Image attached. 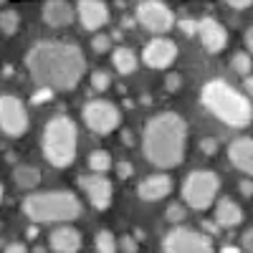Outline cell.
I'll return each instance as SVG.
<instances>
[{
  "label": "cell",
  "mask_w": 253,
  "mask_h": 253,
  "mask_svg": "<svg viewBox=\"0 0 253 253\" xmlns=\"http://www.w3.org/2000/svg\"><path fill=\"white\" fill-rule=\"evenodd\" d=\"M228 160L236 170L246 172L253 180V139L251 137H238L228 147Z\"/></svg>",
  "instance_id": "16"
},
{
  "label": "cell",
  "mask_w": 253,
  "mask_h": 253,
  "mask_svg": "<svg viewBox=\"0 0 253 253\" xmlns=\"http://www.w3.org/2000/svg\"><path fill=\"white\" fill-rule=\"evenodd\" d=\"M228 5L233 8V10H246V8H251L253 3H251V0H230Z\"/></svg>",
  "instance_id": "34"
},
{
  "label": "cell",
  "mask_w": 253,
  "mask_h": 253,
  "mask_svg": "<svg viewBox=\"0 0 253 253\" xmlns=\"http://www.w3.org/2000/svg\"><path fill=\"white\" fill-rule=\"evenodd\" d=\"M81 114H84L86 126L91 132H96V134H109V132H114L117 126L122 124L119 107L112 104V101H107V99H91V101H86V104H84V109H81Z\"/></svg>",
  "instance_id": "7"
},
{
  "label": "cell",
  "mask_w": 253,
  "mask_h": 253,
  "mask_svg": "<svg viewBox=\"0 0 253 253\" xmlns=\"http://www.w3.org/2000/svg\"><path fill=\"white\" fill-rule=\"evenodd\" d=\"M172 193V177L170 175H150V177H144L137 187V195L144 200V203H157L162 198H167Z\"/></svg>",
  "instance_id": "15"
},
{
  "label": "cell",
  "mask_w": 253,
  "mask_h": 253,
  "mask_svg": "<svg viewBox=\"0 0 253 253\" xmlns=\"http://www.w3.org/2000/svg\"><path fill=\"white\" fill-rule=\"evenodd\" d=\"M13 177H15V185L18 187L31 190V187H36L41 182V170H38V167H33V165H18Z\"/></svg>",
  "instance_id": "21"
},
{
  "label": "cell",
  "mask_w": 253,
  "mask_h": 253,
  "mask_svg": "<svg viewBox=\"0 0 253 253\" xmlns=\"http://www.w3.org/2000/svg\"><path fill=\"white\" fill-rule=\"evenodd\" d=\"M246 48H248L246 53L251 56V53H253V26H251V28L246 31Z\"/></svg>",
  "instance_id": "37"
},
{
  "label": "cell",
  "mask_w": 253,
  "mask_h": 253,
  "mask_svg": "<svg viewBox=\"0 0 253 253\" xmlns=\"http://www.w3.org/2000/svg\"><path fill=\"white\" fill-rule=\"evenodd\" d=\"M167 220H170V223H180L182 218H185V208L180 205V203H172L170 208H167Z\"/></svg>",
  "instance_id": "28"
},
{
  "label": "cell",
  "mask_w": 253,
  "mask_h": 253,
  "mask_svg": "<svg viewBox=\"0 0 253 253\" xmlns=\"http://www.w3.org/2000/svg\"><path fill=\"white\" fill-rule=\"evenodd\" d=\"M112 63H114V69H117L122 76L137 71V56H134L132 48H126V46L114 48V53H112Z\"/></svg>",
  "instance_id": "20"
},
{
  "label": "cell",
  "mask_w": 253,
  "mask_h": 253,
  "mask_svg": "<svg viewBox=\"0 0 253 253\" xmlns=\"http://www.w3.org/2000/svg\"><path fill=\"white\" fill-rule=\"evenodd\" d=\"M109 84H112V79H109L107 71H94V74H91V86H94L96 91H107Z\"/></svg>",
  "instance_id": "27"
},
{
  "label": "cell",
  "mask_w": 253,
  "mask_h": 253,
  "mask_svg": "<svg viewBox=\"0 0 253 253\" xmlns=\"http://www.w3.org/2000/svg\"><path fill=\"white\" fill-rule=\"evenodd\" d=\"M246 91L253 96V76H248V79H246Z\"/></svg>",
  "instance_id": "40"
},
{
  "label": "cell",
  "mask_w": 253,
  "mask_h": 253,
  "mask_svg": "<svg viewBox=\"0 0 253 253\" xmlns=\"http://www.w3.org/2000/svg\"><path fill=\"white\" fill-rule=\"evenodd\" d=\"M5 253H28V248H26L23 243H10V246L5 248Z\"/></svg>",
  "instance_id": "36"
},
{
  "label": "cell",
  "mask_w": 253,
  "mask_h": 253,
  "mask_svg": "<svg viewBox=\"0 0 253 253\" xmlns=\"http://www.w3.org/2000/svg\"><path fill=\"white\" fill-rule=\"evenodd\" d=\"M137 23L142 28H147L150 33H165L170 31L175 23V13L167 8L160 0H142L137 5Z\"/></svg>",
  "instance_id": "10"
},
{
  "label": "cell",
  "mask_w": 253,
  "mask_h": 253,
  "mask_svg": "<svg viewBox=\"0 0 253 253\" xmlns=\"http://www.w3.org/2000/svg\"><path fill=\"white\" fill-rule=\"evenodd\" d=\"M200 101L210 114L228 126H248L253 119V107L248 96L236 86H230L225 79L208 81L200 91Z\"/></svg>",
  "instance_id": "3"
},
{
  "label": "cell",
  "mask_w": 253,
  "mask_h": 253,
  "mask_svg": "<svg viewBox=\"0 0 253 253\" xmlns=\"http://www.w3.org/2000/svg\"><path fill=\"white\" fill-rule=\"evenodd\" d=\"M134 172V167H132V162H119L117 165V175L122 177V180H126V177H129Z\"/></svg>",
  "instance_id": "32"
},
{
  "label": "cell",
  "mask_w": 253,
  "mask_h": 253,
  "mask_svg": "<svg viewBox=\"0 0 253 253\" xmlns=\"http://www.w3.org/2000/svg\"><path fill=\"white\" fill-rule=\"evenodd\" d=\"M20 26V15L18 10L8 8V10H0V33H5V36H13Z\"/></svg>",
  "instance_id": "25"
},
{
  "label": "cell",
  "mask_w": 253,
  "mask_h": 253,
  "mask_svg": "<svg viewBox=\"0 0 253 253\" xmlns=\"http://www.w3.org/2000/svg\"><path fill=\"white\" fill-rule=\"evenodd\" d=\"M31 81L43 91H71L86 74V56L76 43L66 41H38L26 53Z\"/></svg>",
  "instance_id": "1"
},
{
  "label": "cell",
  "mask_w": 253,
  "mask_h": 253,
  "mask_svg": "<svg viewBox=\"0 0 253 253\" xmlns=\"http://www.w3.org/2000/svg\"><path fill=\"white\" fill-rule=\"evenodd\" d=\"M3 195H5V190H3V182H0V203H3Z\"/></svg>",
  "instance_id": "42"
},
{
  "label": "cell",
  "mask_w": 253,
  "mask_h": 253,
  "mask_svg": "<svg viewBox=\"0 0 253 253\" xmlns=\"http://www.w3.org/2000/svg\"><path fill=\"white\" fill-rule=\"evenodd\" d=\"M112 167V155L107 150H94L89 155V170L91 175H104Z\"/></svg>",
  "instance_id": "22"
},
{
  "label": "cell",
  "mask_w": 253,
  "mask_h": 253,
  "mask_svg": "<svg viewBox=\"0 0 253 253\" xmlns=\"http://www.w3.org/2000/svg\"><path fill=\"white\" fill-rule=\"evenodd\" d=\"M0 129L13 139L23 137L28 132V109L18 96H10V94L0 96Z\"/></svg>",
  "instance_id": "9"
},
{
  "label": "cell",
  "mask_w": 253,
  "mask_h": 253,
  "mask_svg": "<svg viewBox=\"0 0 253 253\" xmlns=\"http://www.w3.org/2000/svg\"><path fill=\"white\" fill-rule=\"evenodd\" d=\"M230 69H233L236 74H241V76H251V71H253V56H248L246 51H238V53H233V58H230Z\"/></svg>",
  "instance_id": "24"
},
{
  "label": "cell",
  "mask_w": 253,
  "mask_h": 253,
  "mask_svg": "<svg viewBox=\"0 0 253 253\" xmlns=\"http://www.w3.org/2000/svg\"><path fill=\"white\" fill-rule=\"evenodd\" d=\"M220 193V177L213 170H195L182 182V200L193 210H208Z\"/></svg>",
  "instance_id": "6"
},
{
  "label": "cell",
  "mask_w": 253,
  "mask_h": 253,
  "mask_svg": "<svg viewBox=\"0 0 253 253\" xmlns=\"http://www.w3.org/2000/svg\"><path fill=\"white\" fill-rule=\"evenodd\" d=\"M76 13L81 18V26L86 31H99L109 20V5L101 3V0H81L76 5Z\"/></svg>",
  "instance_id": "14"
},
{
  "label": "cell",
  "mask_w": 253,
  "mask_h": 253,
  "mask_svg": "<svg viewBox=\"0 0 253 253\" xmlns=\"http://www.w3.org/2000/svg\"><path fill=\"white\" fill-rule=\"evenodd\" d=\"M243 223V210L238 203H233L230 198L218 200L215 205V225L218 228H236Z\"/></svg>",
  "instance_id": "19"
},
{
  "label": "cell",
  "mask_w": 253,
  "mask_h": 253,
  "mask_svg": "<svg viewBox=\"0 0 253 253\" xmlns=\"http://www.w3.org/2000/svg\"><path fill=\"white\" fill-rule=\"evenodd\" d=\"M205 228H208V230H213V236H215L218 230H220V228H218V225H213V223H205Z\"/></svg>",
  "instance_id": "41"
},
{
  "label": "cell",
  "mask_w": 253,
  "mask_h": 253,
  "mask_svg": "<svg viewBox=\"0 0 253 253\" xmlns=\"http://www.w3.org/2000/svg\"><path fill=\"white\" fill-rule=\"evenodd\" d=\"M81 233L71 225H61L51 233V248L56 253H79L81 251Z\"/></svg>",
  "instance_id": "18"
},
{
  "label": "cell",
  "mask_w": 253,
  "mask_h": 253,
  "mask_svg": "<svg viewBox=\"0 0 253 253\" xmlns=\"http://www.w3.org/2000/svg\"><path fill=\"white\" fill-rule=\"evenodd\" d=\"M200 150H203L205 155H215V152H218V139H213V137L203 139V142H200Z\"/></svg>",
  "instance_id": "31"
},
{
  "label": "cell",
  "mask_w": 253,
  "mask_h": 253,
  "mask_svg": "<svg viewBox=\"0 0 253 253\" xmlns=\"http://www.w3.org/2000/svg\"><path fill=\"white\" fill-rule=\"evenodd\" d=\"M142 58L152 69H170L177 58V43L165 36H157L142 48Z\"/></svg>",
  "instance_id": "11"
},
{
  "label": "cell",
  "mask_w": 253,
  "mask_h": 253,
  "mask_svg": "<svg viewBox=\"0 0 253 253\" xmlns=\"http://www.w3.org/2000/svg\"><path fill=\"white\" fill-rule=\"evenodd\" d=\"M180 31H182L185 36H195V33H198V20H190V18L180 20Z\"/></svg>",
  "instance_id": "29"
},
{
  "label": "cell",
  "mask_w": 253,
  "mask_h": 253,
  "mask_svg": "<svg viewBox=\"0 0 253 253\" xmlns=\"http://www.w3.org/2000/svg\"><path fill=\"white\" fill-rule=\"evenodd\" d=\"M220 253H241V248H238V246H223Z\"/></svg>",
  "instance_id": "39"
},
{
  "label": "cell",
  "mask_w": 253,
  "mask_h": 253,
  "mask_svg": "<svg viewBox=\"0 0 253 253\" xmlns=\"http://www.w3.org/2000/svg\"><path fill=\"white\" fill-rule=\"evenodd\" d=\"M23 213L33 223H71L81 215V200L69 190L36 193L23 200Z\"/></svg>",
  "instance_id": "4"
},
{
  "label": "cell",
  "mask_w": 253,
  "mask_h": 253,
  "mask_svg": "<svg viewBox=\"0 0 253 253\" xmlns=\"http://www.w3.org/2000/svg\"><path fill=\"white\" fill-rule=\"evenodd\" d=\"M91 51H96V53H107V51H112V38H109V36H104V33H96V36L91 38Z\"/></svg>",
  "instance_id": "26"
},
{
  "label": "cell",
  "mask_w": 253,
  "mask_h": 253,
  "mask_svg": "<svg viewBox=\"0 0 253 253\" xmlns=\"http://www.w3.org/2000/svg\"><path fill=\"white\" fill-rule=\"evenodd\" d=\"M187 150V122L175 112H162L144 124L142 152L144 160L160 167L172 170L185 160Z\"/></svg>",
  "instance_id": "2"
},
{
  "label": "cell",
  "mask_w": 253,
  "mask_h": 253,
  "mask_svg": "<svg viewBox=\"0 0 253 253\" xmlns=\"http://www.w3.org/2000/svg\"><path fill=\"white\" fill-rule=\"evenodd\" d=\"M119 248H122L124 253H137V248H139V246H137V241H134L132 236H124V238L119 241Z\"/></svg>",
  "instance_id": "30"
},
{
  "label": "cell",
  "mask_w": 253,
  "mask_h": 253,
  "mask_svg": "<svg viewBox=\"0 0 253 253\" xmlns=\"http://www.w3.org/2000/svg\"><path fill=\"white\" fill-rule=\"evenodd\" d=\"M74 15H76V8L63 3V0H51V3L43 5V20L51 26V28H66L74 23Z\"/></svg>",
  "instance_id": "17"
},
{
  "label": "cell",
  "mask_w": 253,
  "mask_h": 253,
  "mask_svg": "<svg viewBox=\"0 0 253 253\" xmlns=\"http://www.w3.org/2000/svg\"><path fill=\"white\" fill-rule=\"evenodd\" d=\"M167 89H170V91H177V89H180V76H177V74L167 76Z\"/></svg>",
  "instance_id": "35"
},
{
  "label": "cell",
  "mask_w": 253,
  "mask_h": 253,
  "mask_svg": "<svg viewBox=\"0 0 253 253\" xmlns=\"http://www.w3.org/2000/svg\"><path fill=\"white\" fill-rule=\"evenodd\" d=\"M241 193H243L246 198L253 195V182H251V180H243V182H241Z\"/></svg>",
  "instance_id": "38"
},
{
  "label": "cell",
  "mask_w": 253,
  "mask_h": 253,
  "mask_svg": "<svg viewBox=\"0 0 253 253\" xmlns=\"http://www.w3.org/2000/svg\"><path fill=\"white\" fill-rule=\"evenodd\" d=\"M198 36L203 41V48L208 53H220L228 46V31L220 20L215 18H203L198 20Z\"/></svg>",
  "instance_id": "12"
},
{
  "label": "cell",
  "mask_w": 253,
  "mask_h": 253,
  "mask_svg": "<svg viewBox=\"0 0 253 253\" xmlns=\"http://www.w3.org/2000/svg\"><path fill=\"white\" fill-rule=\"evenodd\" d=\"M33 253H46V251H43V248H36V251H33Z\"/></svg>",
  "instance_id": "43"
},
{
  "label": "cell",
  "mask_w": 253,
  "mask_h": 253,
  "mask_svg": "<svg viewBox=\"0 0 253 253\" xmlns=\"http://www.w3.org/2000/svg\"><path fill=\"white\" fill-rule=\"evenodd\" d=\"M81 187H84V193H86L89 203L96 208V210H107L112 205V182L104 177V175H86V177H81L79 180Z\"/></svg>",
  "instance_id": "13"
},
{
  "label": "cell",
  "mask_w": 253,
  "mask_h": 253,
  "mask_svg": "<svg viewBox=\"0 0 253 253\" xmlns=\"http://www.w3.org/2000/svg\"><path fill=\"white\" fill-rule=\"evenodd\" d=\"M76 147H79V132L76 124L69 117H53L43 126V157L53 167H69L76 160Z\"/></svg>",
  "instance_id": "5"
},
{
  "label": "cell",
  "mask_w": 253,
  "mask_h": 253,
  "mask_svg": "<svg viewBox=\"0 0 253 253\" xmlns=\"http://www.w3.org/2000/svg\"><path fill=\"white\" fill-rule=\"evenodd\" d=\"M94 243H96L99 253H117L119 251V241H117V236L112 233V230H99Z\"/></svg>",
  "instance_id": "23"
},
{
  "label": "cell",
  "mask_w": 253,
  "mask_h": 253,
  "mask_svg": "<svg viewBox=\"0 0 253 253\" xmlns=\"http://www.w3.org/2000/svg\"><path fill=\"white\" fill-rule=\"evenodd\" d=\"M241 248L246 253H253V228H248L246 233H243V241H241Z\"/></svg>",
  "instance_id": "33"
},
{
  "label": "cell",
  "mask_w": 253,
  "mask_h": 253,
  "mask_svg": "<svg viewBox=\"0 0 253 253\" xmlns=\"http://www.w3.org/2000/svg\"><path fill=\"white\" fill-rule=\"evenodd\" d=\"M162 251L165 253H215L213 243H210V238L205 233L193 230V228H185V225L172 228L170 233L165 236Z\"/></svg>",
  "instance_id": "8"
}]
</instances>
